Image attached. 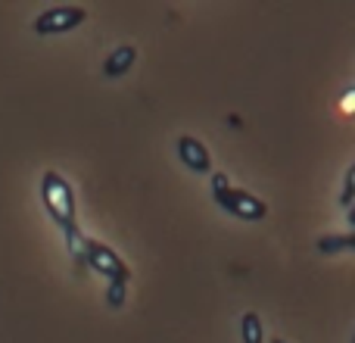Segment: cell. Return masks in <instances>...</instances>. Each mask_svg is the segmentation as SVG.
I'll list each match as a JSON object with an SVG mask.
<instances>
[{"instance_id": "cell-1", "label": "cell", "mask_w": 355, "mask_h": 343, "mask_svg": "<svg viewBox=\"0 0 355 343\" xmlns=\"http://www.w3.org/2000/svg\"><path fill=\"white\" fill-rule=\"evenodd\" d=\"M41 200L47 215L60 225V231H72L78 228V212H75V194H72V184L60 175V172H44L41 178Z\"/></svg>"}, {"instance_id": "cell-2", "label": "cell", "mask_w": 355, "mask_h": 343, "mask_svg": "<svg viewBox=\"0 0 355 343\" xmlns=\"http://www.w3.org/2000/svg\"><path fill=\"white\" fill-rule=\"evenodd\" d=\"M212 196H215V203H218L225 212L237 215V219H243V221H259V219H265V212H268L265 200L252 196L250 190L231 187L227 175H221V172L218 175H212Z\"/></svg>"}, {"instance_id": "cell-3", "label": "cell", "mask_w": 355, "mask_h": 343, "mask_svg": "<svg viewBox=\"0 0 355 343\" xmlns=\"http://www.w3.org/2000/svg\"><path fill=\"white\" fill-rule=\"evenodd\" d=\"M85 265H91L94 271L106 275V284H110V281L128 284V278H131L125 259L119 256L116 250H110L106 244H100V240H87V244H85Z\"/></svg>"}, {"instance_id": "cell-4", "label": "cell", "mask_w": 355, "mask_h": 343, "mask_svg": "<svg viewBox=\"0 0 355 343\" xmlns=\"http://www.w3.org/2000/svg\"><path fill=\"white\" fill-rule=\"evenodd\" d=\"M85 19H87L85 6H50V10L37 12L31 28H35V35H66V31L78 28Z\"/></svg>"}, {"instance_id": "cell-5", "label": "cell", "mask_w": 355, "mask_h": 343, "mask_svg": "<svg viewBox=\"0 0 355 343\" xmlns=\"http://www.w3.org/2000/svg\"><path fill=\"white\" fill-rule=\"evenodd\" d=\"M175 147H178V160H181L190 172H196V175H209V169H212V156H209L206 144L196 141V137H190V135H184V137H178Z\"/></svg>"}, {"instance_id": "cell-6", "label": "cell", "mask_w": 355, "mask_h": 343, "mask_svg": "<svg viewBox=\"0 0 355 343\" xmlns=\"http://www.w3.org/2000/svg\"><path fill=\"white\" fill-rule=\"evenodd\" d=\"M135 60H137V50L131 47V44H122V47H116L110 56H106L103 75H106V78H122V75L135 66Z\"/></svg>"}, {"instance_id": "cell-7", "label": "cell", "mask_w": 355, "mask_h": 343, "mask_svg": "<svg viewBox=\"0 0 355 343\" xmlns=\"http://www.w3.org/2000/svg\"><path fill=\"white\" fill-rule=\"evenodd\" d=\"M355 246L352 234H327V237L318 240V250L324 253V256H334V253H349Z\"/></svg>"}, {"instance_id": "cell-8", "label": "cell", "mask_w": 355, "mask_h": 343, "mask_svg": "<svg viewBox=\"0 0 355 343\" xmlns=\"http://www.w3.org/2000/svg\"><path fill=\"white\" fill-rule=\"evenodd\" d=\"M240 331H243V343H262V321L256 312H246L240 321Z\"/></svg>"}, {"instance_id": "cell-9", "label": "cell", "mask_w": 355, "mask_h": 343, "mask_svg": "<svg viewBox=\"0 0 355 343\" xmlns=\"http://www.w3.org/2000/svg\"><path fill=\"white\" fill-rule=\"evenodd\" d=\"M66 244H69V250H72L75 262L85 265V244H87V237H81L78 228H72V231H66Z\"/></svg>"}, {"instance_id": "cell-10", "label": "cell", "mask_w": 355, "mask_h": 343, "mask_svg": "<svg viewBox=\"0 0 355 343\" xmlns=\"http://www.w3.org/2000/svg\"><path fill=\"white\" fill-rule=\"evenodd\" d=\"M125 294H128V284L110 281V284H106V306H110V309H119V306L125 303Z\"/></svg>"}, {"instance_id": "cell-11", "label": "cell", "mask_w": 355, "mask_h": 343, "mask_svg": "<svg viewBox=\"0 0 355 343\" xmlns=\"http://www.w3.org/2000/svg\"><path fill=\"white\" fill-rule=\"evenodd\" d=\"M352 181H355V169H349L346 178H343V196H340V203H343L346 209L352 206Z\"/></svg>"}, {"instance_id": "cell-12", "label": "cell", "mask_w": 355, "mask_h": 343, "mask_svg": "<svg viewBox=\"0 0 355 343\" xmlns=\"http://www.w3.org/2000/svg\"><path fill=\"white\" fill-rule=\"evenodd\" d=\"M271 343H287V340H281V337H277V340H271Z\"/></svg>"}]
</instances>
